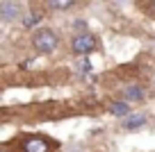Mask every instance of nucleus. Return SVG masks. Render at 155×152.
<instances>
[{
	"instance_id": "nucleus-6",
	"label": "nucleus",
	"mask_w": 155,
	"mask_h": 152,
	"mask_svg": "<svg viewBox=\"0 0 155 152\" xmlns=\"http://www.w3.org/2000/svg\"><path fill=\"white\" fill-rule=\"evenodd\" d=\"M75 5V0H48V7L55 11H66Z\"/></svg>"
},
{
	"instance_id": "nucleus-10",
	"label": "nucleus",
	"mask_w": 155,
	"mask_h": 152,
	"mask_svg": "<svg viewBox=\"0 0 155 152\" xmlns=\"http://www.w3.org/2000/svg\"><path fill=\"white\" fill-rule=\"evenodd\" d=\"M78 73H89V71H91V64H89L87 62V59H82V62H78Z\"/></svg>"
},
{
	"instance_id": "nucleus-8",
	"label": "nucleus",
	"mask_w": 155,
	"mask_h": 152,
	"mask_svg": "<svg viewBox=\"0 0 155 152\" xmlns=\"http://www.w3.org/2000/svg\"><path fill=\"white\" fill-rule=\"evenodd\" d=\"M110 111L114 116H128L130 114V105L128 102H114V105H110Z\"/></svg>"
},
{
	"instance_id": "nucleus-7",
	"label": "nucleus",
	"mask_w": 155,
	"mask_h": 152,
	"mask_svg": "<svg viewBox=\"0 0 155 152\" xmlns=\"http://www.w3.org/2000/svg\"><path fill=\"white\" fill-rule=\"evenodd\" d=\"M41 18H44V14H41V11H37V9H32V11L23 18V27H32V25H37Z\"/></svg>"
},
{
	"instance_id": "nucleus-1",
	"label": "nucleus",
	"mask_w": 155,
	"mask_h": 152,
	"mask_svg": "<svg viewBox=\"0 0 155 152\" xmlns=\"http://www.w3.org/2000/svg\"><path fill=\"white\" fill-rule=\"evenodd\" d=\"M57 43H59V36L53 32V30H48V27H41V30L32 36L34 50H37V52H41V55H50L55 48H57Z\"/></svg>"
},
{
	"instance_id": "nucleus-2",
	"label": "nucleus",
	"mask_w": 155,
	"mask_h": 152,
	"mask_svg": "<svg viewBox=\"0 0 155 152\" xmlns=\"http://www.w3.org/2000/svg\"><path fill=\"white\" fill-rule=\"evenodd\" d=\"M71 50L75 55H89L96 50V39L91 36V34H78V36L71 39Z\"/></svg>"
},
{
	"instance_id": "nucleus-9",
	"label": "nucleus",
	"mask_w": 155,
	"mask_h": 152,
	"mask_svg": "<svg viewBox=\"0 0 155 152\" xmlns=\"http://www.w3.org/2000/svg\"><path fill=\"white\" fill-rule=\"evenodd\" d=\"M123 95H126V102L128 100H141L144 98V91H141L139 86H128V89L123 91Z\"/></svg>"
},
{
	"instance_id": "nucleus-11",
	"label": "nucleus",
	"mask_w": 155,
	"mask_h": 152,
	"mask_svg": "<svg viewBox=\"0 0 155 152\" xmlns=\"http://www.w3.org/2000/svg\"><path fill=\"white\" fill-rule=\"evenodd\" d=\"M84 27H87V23H84V21H75V30H80V32L84 34Z\"/></svg>"
},
{
	"instance_id": "nucleus-5",
	"label": "nucleus",
	"mask_w": 155,
	"mask_h": 152,
	"mask_svg": "<svg viewBox=\"0 0 155 152\" xmlns=\"http://www.w3.org/2000/svg\"><path fill=\"white\" fill-rule=\"evenodd\" d=\"M141 125H146V116H141V114L130 116V118L123 120V127L126 129H137V127H141Z\"/></svg>"
},
{
	"instance_id": "nucleus-12",
	"label": "nucleus",
	"mask_w": 155,
	"mask_h": 152,
	"mask_svg": "<svg viewBox=\"0 0 155 152\" xmlns=\"http://www.w3.org/2000/svg\"><path fill=\"white\" fill-rule=\"evenodd\" d=\"M148 14L155 16V0H150V2H148Z\"/></svg>"
},
{
	"instance_id": "nucleus-4",
	"label": "nucleus",
	"mask_w": 155,
	"mask_h": 152,
	"mask_svg": "<svg viewBox=\"0 0 155 152\" xmlns=\"http://www.w3.org/2000/svg\"><path fill=\"white\" fill-rule=\"evenodd\" d=\"M21 7L16 5V2H12V0H2L0 2V18L5 21V23H9V21H14L16 16H18Z\"/></svg>"
},
{
	"instance_id": "nucleus-3",
	"label": "nucleus",
	"mask_w": 155,
	"mask_h": 152,
	"mask_svg": "<svg viewBox=\"0 0 155 152\" xmlns=\"http://www.w3.org/2000/svg\"><path fill=\"white\" fill-rule=\"evenodd\" d=\"M50 143L44 136H28L23 141V152H48Z\"/></svg>"
}]
</instances>
